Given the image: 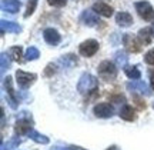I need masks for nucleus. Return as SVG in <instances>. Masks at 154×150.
Here are the masks:
<instances>
[{
    "mask_svg": "<svg viewBox=\"0 0 154 150\" xmlns=\"http://www.w3.org/2000/svg\"><path fill=\"white\" fill-rule=\"evenodd\" d=\"M43 37H44V42L50 46H57L60 43L61 40V36L60 33L53 27H49V29H44L43 32Z\"/></svg>",
    "mask_w": 154,
    "mask_h": 150,
    "instance_id": "11",
    "label": "nucleus"
},
{
    "mask_svg": "<svg viewBox=\"0 0 154 150\" xmlns=\"http://www.w3.org/2000/svg\"><path fill=\"white\" fill-rule=\"evenodd\" d=\"M74 150H83V149H80V147H76V149H74Z\"/></svg>",
    "mask_w": 154,
    "mask_h": 150,
    "instance_id": "34",
    "label": "nucleus"
},
{
    "mask_svg": "<svg viewBox=\"0 0 154 150\" xmlns=\"http://www.w3.org/2000/svg\"><path fill=\"white\" fill-rule=\"evenodd\" d=\"M138 39L143 45H150L151 40H153V36H154V30L151 27H144V29H140L138 30Z\"/></svg>",
    "mask_w": 154,
    "mask_h": 150,
    "instance_id": "17",
    "label": "nucleus"
},
{
    "mask_svg": "<svg viewBox=\"0 0 154 150\" xmlns=\"http://www.w3.org/2000/svg\"><path fill=\"white\" fill-rule=\"evenodd\" d=\"M136 11L138 13V16L141 17L146 22H154V9L151 3L147 0H141V2H136L134 3Z\"/></svg>",
    "mask_w": 154,
    "mask_h": 150,
    "instance_id": "2",
    "label": "nucleus"
},
{
    "mask_svg": "<svg viewBox=\"0 0 154 150\" xmlns=\"http://www.w3.org/2000/svg\"><path fill=\"white\" fill-rule=\"evenodd\" d=\"M120 117L126 122H133L136 120V111L130 105H124L120 110Z\"/></svg>",
    "mask_w": 154,
    "mask_h": 150,
    "instance_id": "18",
    "label": "nucleus"
},
{
    "mask_svg": "<svg viewBox=\"0 0 154 150\" xmlns=\"http://www.w3.org/2000/svg\"><path fill=\"white\" fill-rule=\"evenodd\" d=\"M107 150H119V147H117V146H110Z\"/></svg>",
    "mask_w": 154,
    "mask_h": 150,
    "instance_id": "31",
    "label": "nucleus"
},
{
    "mask_svg": "<svg viewBox=\"0 0 154 150\" xmlns=\"http://www.w3.org/2000/svg\"><path fill=\"white\" fill-rule=\"evenodd\" d=\"M100 14H97L93 9H87L82 13L80 16V22L84 24V26H88V27H94L96 24L100 23V19H99Z\"/></svg>",
    "mask_w": 154,
    "mask_h": 150,
    "instance_id": "9",
    "label": "nucleus"
},
{
    "mask_svg": "<svg viewBox=\"0 0 154 150\" xmlns=\"http://www.w3.org/2000/svg\"><path fill=\"white\" fill-rule=\"evenodd\" d=\"M99 42L94 39H87L84 40L82 45L79 46V53L84 57H91L99 52Z\"/></svg>",
    "mask_w": 154,
    "mask_h": 150,
    "instance_id": "5",
    "label": "nucleus"
},
{
    "mask_svg": "<svg viewBox=\"0 0 154 150\" xmlns=\"http://www.w3.org/2000/svg\"><path fill=\"white\" fill-rule=\"evenodd\" d=\"M153 109H154V103H153Z\"/></svg>",
    "mask_w": 154,
    "mask_h": 150,
    "instance_id": "35",
    "label": "nucleus"
},
{
    "mask_svg": "<svg viewBox=\"0 0 154 150\" xmlns=\"http://www.w3.org/2000/svg\"><path fill=\"white\" fill-rule=\"evenodd\" d=\"M0 27H2V34L20 33V32H22V26H20L19 23L9 22V20H2V22H0Z\"/></svg>",
    "mask_w": 154,
    "mask_h": 150,
    "instance_id": "15",
    "label": "nucleus"
},
{
    "mask_svg": "<svg viewBox=\"0 0 154 150\" xmlns=\"http://www.w3.org/2000/svg\"><path fill=\"white\" fill-rule=\"evenodd\" d=\"M53 150H69V149H63V147H53Z\"/></svg>",
    "mask_w": 154,
    "mask_h": 150,
    "instance_id": "32",
    "label": "nucleus"
},
{
    "mask_svg": "<svg viewBox=\"0 0 154 150\" xmlns=\"http://www.w3.org/2000/svg\"><path fill=\"white\" fill-rule=\"evenodd\" d=\"M2 10L6 11V13H11L14 14L20 10L22 7V2L20 0H2Z\"/></svg>",
    "mask_w": 154,
    "mask_h": 150,
    "instance_id": "12",
    "label": "nucleus"
},
{
    "mask_svg": "<svg viewBox=\"0 0 154 150\" xmlns=\"http://www.w3.org/2000/svg\"><path fill=\"white\" fill-rule=\"evenodd\" d=\"M30 139L33 140V142H36V143H38V145H49V137L47 136H44V134L42 133H38L37 130H34V129H32L30 132H29L27 134Z\"/></svg>",
    "mask_w": 154,
    "mask_h": 150,
    "instance_id": "19",
    "label": "nucleus"
},
{
    "mask_svg": "<svg viewBox=\"0 0 154 150\" xmlns=\"http://www.w3.org/2000/svg\"><path fill=\"white\" fill-rule=\"evenodd\" d=\"M36 7H37V0H29L27 2V9H26V13H24V17L27 19V17L32 16V14L34 13V10H36Z\"/></svg>",
    "mask_w": 154,
    "mask_h": 150,
    "instance_id": "27",
    "label": "nucleus"
},
{
    "mask_svg": "<svg viewBox=\"0 0 154 150\" xmlns=\"http://www.w3.org/2000/svg\"><path fill=\"white\" fill-rule=\"evenodd\" d=\"M127 90L131 93H138L141 96H151V90L143 80H133L130 83H127Z\"/></svg>",
    "mask_w": 154,
    "mask_h": 150,
    "instance_id": "7",
    "label": "nucleus"
},
{
    "mask_svg": "<svg viewBox=\"0 0 154 150\" xmlns=\"http://www.w3.org/2000/svg\"><path fill=\"white\" fill-rule=\"evenodd\" d=\"M22 143V140L19 139V137H13V139H10L7 143H2V150H11V149H16V147H19V145Z\"/></svg>",
    "mask_w": 154,
    "mask_h": 150,
    "instance_id": "26",
    "label": "nucleus"
},
{
    "mask_svg": "<svg viewBox=\"0 0 154 150\" xmlns=\"http://www.w3.org/2000/svg\"><path fill=\"white\" fill-rule=\"evenodd\" d=\"M0 61H2V73H5L6 70H9V69H10L11 57L9 56V53H2Z\"/></svg>",
    "mask_w": 154,
    "mask_h": 150,
    "instance_id": "25",
    "label": "nucleus"
},
{
    "mask_svg": "<svg viewBox=\"0 0 154 150\" xmlns=\"http://www.w3.org/2000/svg\"><path fill=\"white\" fill-rule=\"evenodd\" d=\"M36 79H37L36 73H29L23 72V70H17L16 72V82L19 84V87H22V89H29L36 82Z\"/></svg>",
    "mask_w": 154,
    "mask_h": 150,
    "instance_id": "4",
    "label": "nucleus"
},
{
    "mask_svg": "<svg viewBox=\"0 0 154 150\" xmlns=\"http://www.w3.org/2000/svg\"><path fill=\"white\" fill-rule=\"evenodd\" d=\"M123 45L126 46V49L131 53H138L141 50L143 43L140 42L138 36H133L131 33H126L123 36Z\"/></svg>",
    "mask_w": 154,
    "mask_h": 150,
    "instance_id": "6",
    "label": "nucleus"
},
{
    "mask_svg": "<svg viewBox=\"0 0 154 150\" xmlns=\"http://www.w3.org/2000/svg\"><path fill=\"white\" fill-rule=\"evenodd\" d=\"M97 72H99L100 77L104 79V80H114L116 76H117V66H116L113 61L104 60L99 64Z\"/></svg>",
    "mask_w": 154,
    "mask_h": 150,
    "instance_id": "3",
    "label": "nucleus"
},
{
    "mask_svg": "<svg viewBox=\"0 0 154 150\" xmlns=\"http://www.w3.org/2000/svg\"><path fill=\"white\" fill-rule=\"evenodd\" d=\"M24 57H26V60H27V61L36 60V59H38V57H40V52H38L37 47H34V46H30V47L27 49V52H26Z\"/></svg>",
    "mask_w": 154,
    "mask_h": 150,
    "instance_id": "24",
    "label": "nucleus"
},
{
    "mask_svg": "<svg viewBox=\"0 0 154 150\" xmlns=\"http://www.w3.org/2000/svg\"><path fill=\"white\" fill-rule=\"evenodd\" d=\"M123 69H124L126 76L128 79H131V80H138V79L141 77V73H140V70L136 66H126V67H123Z\"/></svg>",
    "mask_w": 154,
    "mask_h": 150,
    "instance_id": "21",
    "label": "nucleus"
},
{
    "mask_svg": "<svg viewBox=\"0 0 154 150\" xmlns=\"http://www.w3.org/2000/svg\"><path fill=\"white\" fill-rule=\"evenodd\" d=\"M93 113L96 114V117H100V119H110L114 114V109L110 103H97L94 106Z\"/></svg>",
    "mask_w": 154,
    "mask_h": 150,
    "instance_id": "8",
    "label": "nucleus"
},
{
    "mask_svg": "<svg viewBox=\"0 0 154 150\" xmlns=\"http://www.w3.org/2000/svg\"><path fill=\"white\" fill-rule=\"evenodd\" d=\"M22 46H13L10 49L7 50L9 56L11 57V60H16V61H20V57H22Z\"/></svg>",
    "mask_w": 154,
    "mask_h": 150,
    "instance_id": "23",
    "label": "nucleus"
},
{
    "mask_svg": "<svg viewBox=\"0 0 154 150\" xmlns=\"http://www.w3.org/2000/svg\"><path fill=\"white\" fill-rule=\"evenodd\" d=\"M114 60H116V64L119 67H126L127 66V60H128V57H127V53L126 52H123V50H117L114 53Z\"/></svg>",
    "mask_w": 154,
    "mask_h": 150,
    "instance_id": "20",
    "label": "nucleus"
},
{
    "mask_svg": "<svg viewBox=\"0 0 154 150\" xmlns=\"http://www.w3.org/2000/svg\"><path fill=\"white\" fill-rule=\"evenodd\" d=\"M32 120L29 119H17L16 126H14V132L19 136H23V134H29V132L33 129V126L30 124Z\"/></svg>",
    "mask_w": 154,
    "mask_h": 150,
    "instance_id": "13",
    "label": "nucleus"
},
{
    "mask_svg": "<svg viewBox=\"0 0 154 150\" xmlns=\"http://www.w3.org/2000/svg\"><path fill=\"white\" fill-rule=\"evenodd\" d=\"M13 79L10 77V76H7V77L5 79V87H6V92H7V102H9V105H10L11 109H14L16 110L17 109V103H19V97L16 96V93H14V90H13V82H11Z\"/></svg>",
    "mask_w": 154,
    "mask_h": 150,
    "instance_id": "10",
    "label": "nucleus"
},
{
    "mask_svg": "<svg viewBox=\"0 0 154 150\" xmlns=\"http://www.w3.org/2000/svg\"><path fill=\"white\" fill-rule=\"evenodd\" d=\"M144 61L150 64V66H154V49L149 50L146 55H144Z\"/></svg>",
    "mask_w": 154,
    "mask_h": 150,
    "instance_id": "28",
    "label": "nucleus"
},
{
    "mask_svg": "<svg viewBox=\"0 0 154 150\" xmlns=\"http://www.w3.org/2000/svg\"><path fill=\"white\" fill-rule=\"evenodd\" d=\"M97 89H99V80H97V77H94L93 74H90V73H83L80 76V79H79L77 90L82 95H88L91 92H96Z\"/></svg>",
    "mask_w": 154,
    "mask_h": 150,
    "instance_id": "1",
    "label": "nucleus"
},
{
    "mask_svg": "<svg viewBox=\"0 0 154 150\" xmlns=\"http://www.w3.org/2000/svg\"><path fill=\"white\" fill-rule=\"evenodd\" d=\"M91 9H93L97 14H100V16H103V17H111L113 16V11H114L111 6H109L107 3H103V2L94 3Z\"/></svg>",
    "mask_w": 154,
    "mask_h": 150,
    "instance_id": "14",
    "label": "nucleus"
},
{
    "mask_svg": "<svg viewBox=\"0 0 154 150\" xmlns=\"http://www.w3.org/2000/svg\"><path fill=\"white\" fill-rule=\"evenodd\" d=\"M151 84H153V89H154V76H151Z\"/></svg>",
    "mask_w": 154,
    "mask_h": 150,
    "instance_id": "33",
    "label": "nucleus"
},
{
    "mask_svg": "<svg viewBox=\"0 0 154 150\" xmlns=\"http://www.w3.org/2000/svg\"><path fill=\"white\" fill-rule=\"evenodd\" d=\"M47 3L53 7H64L67 5V0H47Z\"/></svg>",
    "mask_w": 154,
    "mask_h": 150,
    "instance_id": "29",
    "label": "nucleus"
},
{
    "mask_svg": "<svg viewBox=\"0 0 154 150\" xmlns=\"http://www.w3.org/2000/svg\"><path fill=\"white\" fill-rule=\"evenodd\" d=\"M60 63L64 67H72L74 64H77V57L74 55H66L60 57Z\"/></svg>",
    "mask_w": 154,
    "mask_h": 150,
    "instance_id": "22",
    "label": "nucleus"
},
{
    "mask_svg": "<svg viewBox=\"0 0 154 150\" xmlns=\"http://www.w3.org/2000/svg\"><path fill=\"white\" fill-rule=\"evenodd\" d=\"M116 23L120 27H128L133 24V16L127 11H119L116 14Z\"/></svg>",
    "mask_w": 154,
    "mask_h": 150,
    "instance_id": "16",
    "label": "nucleus"
},
{
    "mask_svg": "<svg viewBox=\"0 0 154 150\" xmlns=\"http://www.w3.org/2000/svg\"><path fill=\"white\" fill-rule=\"evenodd\" d=\"M56 73V64H49V66L46 67V70H44V74L46 76H51V74H54Z\"/></svg>",
    "mask_w": 154,
    "mask_h": 150,
    "instance_id": "30",
    "label": "nucleus"
}]
</instances>
